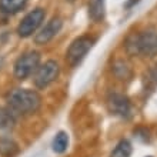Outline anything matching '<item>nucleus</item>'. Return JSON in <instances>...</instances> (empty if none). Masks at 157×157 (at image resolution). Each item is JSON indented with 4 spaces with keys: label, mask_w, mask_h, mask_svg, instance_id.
<instances>
[{
    "label": "nucleus",
    "mask_w": 157,
    "mask_h": 157,
    "mask_svg": "<svg viewBox=\"0 0 157 157\" xmlns=\"http://www.w3.org/2000/svg\"><path fill=\"white\" fill-rule=\"evenodd\" d=\"M9 109L14 114H32L37 112L41 104V97L37 91L29 89H16L7 96Z\"/></svg>",
    "instance_id": "obj_1"
},
{
    "label": "nucleus",
    "mask_w": 157,
    "mask_h": 157,
    "mask_svg": "<svg viewBox=\"0 0 157 157\" xmlns=\"http://www.w3.org/2000/svg\"><path fill=\"white\" fill-rule=\"evenodd\" d=\"M94 44V39L89 37V36H82V37L76 39L70 44L69 50L66 53V60L70 66H77L78 63L82 62L84 56L89 53V50Z\"/></svg>",
    "instance_id": "obj_2"
},
{
    "label": "nucleus",
    "mask_w": 157,
    "mask_h": 157,
    "mask_svg": "<svg viewBox=\"0 0 157 157\" xmlns=\"http://www.w3.org/2000/svg\"><path fill=\"white\" fill-rule=\"evenodd\" d=\"M39 63H40V54L37 52H27L14 63V76L19 80H25L33 71L37 70Z\"/></svg>",
    "instance_id": "obj_3"
},
{
    "label": "nucleus",
    "mask_w": 157,
    "mask_h": 157,
    "mask_svg": "<svg viewBox=\"0 0 157 157\" xmlns=\"http://www.w3.org/2000/svg\"><path fill=\"white\" fill-rule=\"evenodd\" d=\"M59 73H60L59 64L54 60H49L40 67H37L36 76H34V84L39 89H44L59 77Z\"/></svg>",
    "instance_id": "obj_4"
},
{
    "label": "nucleus",
    "mask_w": 157,
    "mask_h": 157,
    "mask_svg": "<svg viewBox=\"0 0 157 157\" xmlns=\"http://www.w3.org/2000/svg\"><path fill=\"white\" fill-rule=\"evenodd\" d=\"M46 13L43 9H34L33 12L26 14L25 19L20 21V25L17 27V33L20 37H29L39 29L41 21L44 20Z\"/></svg>",
    "instance_id": "obj_5"
},
{
    "label": "nucleus",
    "mask_w": 157,
    "mask_h": 157,
    "mask_svg": "<svg viewBox=\"0 0 157 157\" xmlns=\"http://www.w3.org/2000/svg\"><path fill=\"white\" fill-rule=\"evenodd\" d=\"M107 107L112 114L120 117H128L132 112V104L130 100L124 94L120 93H112L107 99Z\"/></svg>",
    "instance_id": "obj_6"
},
{
    "label": "nucleus",
    "mask_w": 157,
    "mask_h": 157,
    "mask_svg": "<svg viewBox=\"0 0 157 157\" xmlns=\"http://www.w3.org/2000/svg\"><path fill=\"white\" fill-rule=\"evenodd\" d=\"M140 39V54H144L147 57H154L157 54V32L154 29H147L141 34Z\"/></svg>",
    "instance_id": "obj_7"
},
{
    "label": "nucleus",
    "mask_w": 157,
    "mask_h": 157,
    "mask_svg": "<svg viewBox=\"0 0 157 157\" xmlns=\"http://www.w3.org/2000/svg\"><path fill=\"white\" fill-rule=\"evenodd\" d=\"M62 26H63L62 19H60V17H53V19L34 36L36 44H46V43H49V41L60 32Z\"/></svg>",
    "instance_id": "obj_8"
},
{
    "label": "nucleus",
    "mask_w": 157,
    "mask_h": 157,
    "mask_svg": "<svg viewBox=\"0 0 157 157\" xmlns=\"http://www.w3.org/2000/svg\"><path fill=\"white\" fill-rule=\"evenodd\" d=\"M104 9V0H89V16L91 20H103Z\"/></svg>",
    "instance_id": "obj_9"
},
{
    "label": "nucleus",
    "mask_w": 157,
    "mask_h": 157,
    "mask_svg": "<svg viewBox=\"0 0 157 157\" xmlns=\"http://www.w3.org/2000/svg\"><path fill=\"white\" fill-rule=\"evenodd\" d=\"M16 123V114L6 107H0V130H9Z\"/></svg>",
    "instance_id": "obj_10"
},
{
    "label": "nucleus",
    "mask_w": 157,
    "mask_h": 157,
    "mask_svg": "<svg viewBox=\"0 0 157 157\" xmlns=\"http://www.w3.org/2000/svg\"><path fill=\"white\" fill-rule=\"evenodd\" d=\"M17 150L19 147L14 140H12L10 137H0V154L6 157H12L17 153Z\"/></svg>",
    "instance_id": "obj_11"
},
{
    "label": "nucleus",
    "mask_w": 157,
    "mask_h": 157,
    "mask_svg": "<svg viewBox=\"0 0 157 157\" xmlns=\"http://www.w3.org/2000/svg\"><path fill=\"white\" fill-rule=\"evenodd\" d=\"M27 0H0V9L4 13H17L26 6Z\"/></svg>",
    "instance_id": "obj_12"
},
{
    "label": "nucleus",
    "mask_w": 157,
    "mask_h": 157,
    "mask_svg": "<svg viewBox=\"0 0 157 157\" xmlns=\"http://www.w3.org/2000/svg\"><path fill=\"white\" fill-rule=\"evenodd\" d=\"M69 146V136L64 132H59L53 140V151L54 153H64Z\"/></svg>",
    "instance_id": "obj_13"
},
{
    "label": "nucleus",
    "mask_w": 157,
    "mask_h": 157,
    "mask_svg": "<svg viewBox=\"0 0 157 157\" xmlns=\"http://www.w3.org/2000/svg\"><path fill=\"white\" fill-rule=\"evenodd\" d=\"M132 144L128 140H121L117 143L110 157H130L132 156Z\"/></svg>",
    "instance_id": "obj_14"
},
{
    "label": "nucleus",
    "mask_w": 157,
    "mask_h": 157,
    "mask_svg": "<svg viewBox=\"0 0 157 157\" xmlns=\"http://www.w3.org/2000/svg\"><path fill=\"white\" fill-rule=\"evenodd\" d=\"M126 50L128 54H140V39L139 34H130L126 40Z\"/></svg>",
    "instance_id": "obj_15"
},
{
    "label": "nucleus",
    "mask_w": 157,
    "mask_h": 157,
    "mask_svg": "<svg viewBox=\"0 0 157 157\" xmlns=\"http://www.w3.org/2000/svg\"><path fill=\"white\" fill-rule=\"evenodd\" d=\"M149 157H151V156H149Z\"/></svg>",
    "instance_id": "obj_16"
}]
</instances>
